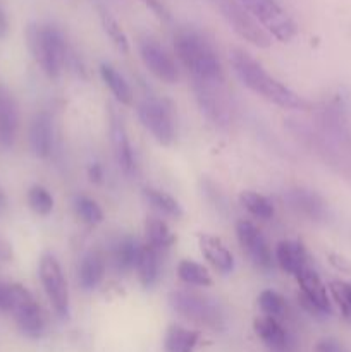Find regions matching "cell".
<instances>
[{
  "label": "cell",
  "instance_id": "obj_8",
  "mask_svg": "<svg viewBox=\"0 0 351 352\" xmlns=\"http://www.w3.org/2000/svg\"><path fill=\"white\" fill-rule=\"evenodd\" d=\"M138 117H140L145 129L160 144L169 146L176 140L174 120H172L171 109L162 100L153 98V96H145L138 103Z\"/></svg>",
  "mask_w": 351,
  "mask_h": 352
},
{
  "label": "cell",
  "instance_id": "obj_21",
  "mask_svg": "<svg viewBox=\"0 0 351 352\" xmlns=\"http://www.w3.org/2000/svg\"><path fill=\"white\" fill-rule=\"evenodd\" d=\"M103 275H105V260L102 254L95 251L86 254L78 267V282L83 291H95L103 280Z\"/></svg>",
  "mask_w": 351,
  "mask_h": 352
},
{
  "label": "cell",
  "instance_id": "obj_38",
  "mask_svg": "<svg viewBox=\"0 0 351 352\" xmlns=\"http://www.w3.org/2000/svg\"><path fill=\"white\" fill-rule=\"evenodd\" d=\"M88 177L93 184H100L103 181V167L100 164H92L88 167Z\"/></svg>",
  "mask_w": 351,
  "mask_h": 352
},
{
  "label": "cell",
  "instance_id": "obj_30",
  "mask_svg": "<svg viewBox=\"0 0 351 352\" xmlns=\"http://www.w3.org/2000/svg\"><path fill=\"white\" fill-rule=\"evenodd\" d=\"M28 205L36 215L47 217L54 210V198H52L50 191L43 186H31L30 191H28Z\"/></svg>",
  "mask_w": 351,
  "mask_h": 352
},
{
  "label": "cell",
  "instance_id": "obj_10",
  "mask_svg": "<svg viewBox=\"0 0 351 352\" xmlns=\"http://www.w3.org/2000/svg\"><path fill=\"white\" fill-rule=\"evenodd\" d=\"M138 50H140L143 64L147 65V69L155 78L160 79L162 82H167V85H174L179 81V69L174 57L155 38H141L138 41Z\"/></svg>",
  "mask_w": 351,
  "mask_h": 352
},
{
  "label": "cell",
  "instance_id": "obj_29",
  "mask_svg": "<svg viewBox=\"0 0 351 352\" xmlns=\"http://www.w3.org/2000/svg\"><path fill=\"white\" fill-rule=\"evenodd\" d=\"M240 203L244 210H248L257 219L268 220L274 217V205L264 195H258L255 191H243L240 195Z\"/></svg>",
  "mask_w": 351,
  "mask_h": 352
},
{
  "label": "cell",
  "instance_id": "obj_11",
  "mask_svg": "<svg viewBox=\"0 0 351 352\" xmlns=\"http://www.w3.org/2000/svg\"><path fill=\"white\" fill-rule=\"evenodd\" d=\"M236 236L240 241V246L251 263L257 265L262 270H270L274 267V256H272L270 246H268L267 239L262 234L255 223L248 222V220H240L236 223Z\"/></svg>",
  "mask_w": 351,
  "mask_h": 352
},
{
  "label": "cell",
  "instance_id": "obj_6",
  "mask_svg": "<svg viewBox=\"0 0 351 352\" xmlns=\"http://www.w3.org/2000/svg\"><path fill=\"white\" fill-rule=\"evenodd\" d=\"M38 275H40L41 285L54 308L55 315L61 320H67L71 313V301H69V289L65 282L64 272H62L61 263L55 260L54 254L45 253L40 258L38 265Z\"/></svg>",
  "mask_w": 351,
  "mask_h": 352
},
{
  "label": "cell",
  "instance_id": "obj_32",
  "mask_svg": "<svg viewBox=\"0 0 351 352\" xmlns=\"http://www.w3.org/2000/svg\"><path fill=\"white\" fill-rule=\"evenodd\" d=\"M74 212L79 219L89 226H96L103 220V212L95 199L88 196H76L74 198Z\"/></svg>",
  "mask_w": 351,
  "mask_h": 352
},
{
  "label": "cell",
  "instance_id": "obj_1",
  "mask_svg": "<svg viewBox=\"0 0 351 352\" xmlns=\"http://www.w3.org/2000/svg\"><path fill=\"white\" fill-rule=\"evenodd\" d=\"M229 60L240 81L268 102L288 110H306L310 107L305 98H301L298 93H295L291 88L277 81L274 76L268 74L264 65L255 60L243 48H233L229 54Z\"/></svg>",
  "mask_w": 351,
  "mask_h": 352
},
{
  "label": "cell",
  "instance_id": "obj_34",
  "mask_svg": "<svg viewBox=\"0 0 351 352\" xmlns=\"http://www.w3.org/2000/svg\"><path fill=\"white\" fill-rule=\"evenodd\" d=\"M100 17H102L103 30H105V33L109 34V38L112 40V43L116 45L117 50H120L123 54H127V52H129V41H127L126 33H124L123 28L119 26L116 17L110 16L109 12H102L100 14Z\"/></svg>",
  "mask_w": 351,
  "mask_h": 352
},
{
  "label": "cell",
  "instance_id": "obj_12",
  "mask_svg": "<svg viewBox=\"0 0 351 352\" xmlns=\"http://www.w3.org/2000/svg\"><path fill=\"white\" fill-rule=\"evenodd\" d=\"M222 85H213V82L193 81V89H195L196 100L205 113L206 119L219 127L229 126L231 122V107L227 100L224 98V93L220 91Z\"/></svg>",
  "mask_w": 351,
  "mask_h": 352
},
{
  "label": "cell",
  "instance_id": "obj_9",
  "mask_svg": "<svg viewBox=\"0 0 351 352\" xmlns=\"http://www.w3.org/2000/svg\"><path fill=\"white\" fill-rule=\"evenodd\" d=\"M14 322L23 336L30 339H40L45 332V318L40 306L31 292L21 284H14V302L10 309Z\"/></svg>",
  "mask_w": 351,
  "mask_h": 352
},
{
  "label": "cell",
  "instance_id": "obj_26",
  "mask_svg": "<svg viewBox=\"0 0 351 352\" xmlns=\"http://www.w3.org/2000/svg\"><path fill=\"white\" fill-rule=\"evenodd\" d=\"M145 234H147V244L157 251H165L174 244L176 237L171 232L167 223L160 219L150 217L145 223Z\"/></svg>",
  "mask_w": 351,
  "mask_h": 352
},
{
  "label": "cell",
  "instance_id": "obj_37",
  "mask_svg": "<svg viewBox=\"0 0 351 352\" xmlns=\"http://www.w3.org/2000/svg\"><path fill=\"white\" fill-rule=\"evenodd\" d=\"M141 2H143L147 7H150V9L153 10V12L157 14L160 19L167 21L169 17H171V16H169V10L165 9V6L160 2V0H141Z\"/></svg>",
  "mask_w": 351,
  "mask_h": 352
},
{
  "label": "cell",
  "instance_id": "obj_7",
  "mask_svg": "<svg viewBox=\"0 0 351 352\" xmlns=\"http://www.w3.org/2000/svg\"><path fill=\"white\" fill-rule=\"evenodd\" d=\"M210 2L243 40L258 48L270 47V36L258 26L257 21L244 10L237 0H210Z\"/></svg>",
  "mask_w": 351,
  "mask_h": 352
},
{
  "label": "cell",
  "instance_id": "obj_33",
  "mask_svg": "<svg viewBox=\"0 0 351 352\" xmlns=\"http://www.w3.org/2000/svg\"><path fill=\"white\" fill-rule=\"evenodd\" d=\"M329 291L336 305L339 306L343 318L351 322V284L343 280H332L329 284Z\"/></svg>",
  "mask_w": 351,
  "mask_h": 352
},
{
  "label": "cell",
  "instance_id": "obj_17",
  "mask_svg": "<svg viewBox=\"0 0 351 352\" xmlns=\"http://www.w3.org/2000/svg\"><path fill=\"white\" fill-rule=\"evenodd\" d=\"M30 146L38 158L50 157L54 148V124L47 112L36 113L31 120Z\"/></svg>",
  "mask_w": 351,
  "mask_h": 352
},
{
  "label": "cell",
  "instance_id": "obj_40",
  "mask_svg": "<svg viewBox=\"0 0 351 352\" xmlns=\"http://www.w3.org/2000/svg\"><path fill=\"white\" fill-rule=\"evenodd\" d=\"M7 31H9V23H7L6 12H3L2 7H0V38L6 36Z\"/></svg>",
  "mask_w": 351,
  "mask_h": 352
},
{
  "label": "cell",
  "instance_id": "obj_41",
  "mask_svg": "<svg viewBox=\"0 0 351 352\" xmlns=\"http://www.w3.org/2000/svg\"><path fill=\"white\" fill-rule=\"evenodd\" d=\"M332 263H336L337 265V268H341V270H351V265L348 263L346 260H343V258H337V256H332Z\"/></svg>",
  "mask_w": 351,
  "mask_h": 352
},
{
  "label": "cell",
  "instance_id": "obj_23",
  "mask_svg": "<svg viewBox=\"0 0 351 352\" xmlns=\"http://www.w3.org/2000/svg\"><path fill=\"white\" fill-rule=\"evenodd\" d=\"M138 278L145 289L153 287L160 278V251L153 250L148 244H143L141 248L140 260L136 265Z\"/></svg>",
  "mask_w": 351,
  "mask_h": 352
},
{
  "label": "cell",
  "instance_id": "obj_16",
  "mask_svg": "<svg viewBox=\"0 0 351 352\" xmlns=\"http://www.w3.org/2000/svg\"><path fill=\"white\" fill-rule=\"evenodd\" d=\"M17 127H19V110L12 93L0 85V144L10 148L16 141Z\"/></svg>",
  "mask_w": 351,
  "mask_h": 352
},
{
  "label": "cell",
  "instance_id": "obj_31",
  "mask_svg": "<svg viewBox=\"0 0 351 352\" xmlns=\"http://www.w3.org/2000/svg\"><path fill=\"white\" fill-rule=\"evenodd\" d=\"M258 306H260L262 313H264L265 316H270V318L275 320L282 318L286 309H288L286 299L282 298L279 292L270 291V289H267V291H264L258 296Z\"/></svg>",
  "mask_w": 351,
  "mask_h": 352
},
{
  "label": "cell",
  "instance_id": "obj_39",
  "mask_svg": "<svg viewBox=\"0 0 351 352\" xmlns=\"http://www.w3.org/2000/svg\"><path fill=\"white\" fill-rule=\"evenodd\" d=\"M12 258V246L6 237L0 236V261H9Z\"/></svg>",
  "mask_w": 351,
  "mask_h": 352
},
{
  "label": "cell",
  "instance_id": "obj_42",
  "mask_svg": "<svg viewBox=\"0 0 351 352\" xmlns=\"http://www.w3.org/2000/svg\"><path fill=\"white\" fill-rule=\"evenodd\" d=\"M3 208H6V196H3L2 189H0V212H2Z\"/></svg>",
  "mask_w": 351,
  "mask_h": 352
},
{
  "label": "cell",
  "instance_id": "obj_2",
  "mask_svg": "<svg viewBox=\"0 0 351 352\" xmlns=\"http://www.w3.org/2000/svg\"><path fill=\"white\" fill-rule=\"evenodd\" d=\"M174 52L193 81L222 85L224 69L212 41L200 31L184 28L174 34Z\"/></svg>",
  "mask_w": 351,
  "mask_h": 352
},
{
  "label": "cell",
  "instance_id": "obj_4",
  "mask_svg": "<svg viewBox=\"0 0 351 352\" xmlns=\"http://www.w3.org/2000/svg\"><path fill=\"white\" fill-rule=\"evenodd\" d=\"M169 305L179 316L195 325L210 330H222L226 316L215 299L193 291H174L169 296Z\"/></svg>",
  "mask_w": 351,
  "mask_h": 352
},
{
  "label": "cell",
  "instance_id": "obj_27",
  "mask_svg": "<svg viewBox=\"0 0 351 352\" xmlns=\"http://www.w3.org/2000/svg\"><path fill=\"white\" fill-rule=\"evenodd\" d=\"M143 196L148 201V205L157 210V212H160L162 215L172 217V219H179L182 215V208L178 203V199H174L171 195L160 191V189L145 188Z\"/></svg>",
  "mask_w": 351,
  "mask_h": 352
},
{
  "label": "cell",
  "instance_id": "obj_18",
  "mask_svg": "<svg viewBox=\"0 0 351 352\" xmlns=\"http://www.w3.org/2000/svg\"><path fill=\"white\" fill-rule=\"evenodd\" d=\"M200 251L206 258L210 265L215 268L219 274L227 275L234 270V258L231 251L224 246L219 237H213L210 234H200L198 236Z\"/></svg>",
  "mask_w": 351,
  "mask_h": 352
},
{
  "label": "cell",
  "instance_id": "obj_22",
  "mask_svg": "<svg viewBox=\"0 0 351 352\" xmlns=\"http://www.w3.org/2000/svg\"><path fill=\"white\" fill-rule=\"evenodd\" d=\"M141 248L143 244L138 243L134 237L124 236L114 244L112 250V261L114 267L117 268V272H131L136 268L138 260H140Z\"/></svg>",
  "mask_w": 351,
  "mask_h": 352
},
{
  "label": "cell",
  "instance_id": "obj_35",
  "mask_svg": "<svg viewBox=\"0 0 351 352\" xmlns=\"http://www.w3.org/2000/svg\"><path fill=\"white\" fill-rule=\"evenodd\" d=\"M14 302V284L0 282V311L10 313Z\"/></svg>",
  "mask_w": 351,
  "mask_h": 352
},
{
  "label": "cell",
  "instance_id": "obj_3",
  "mask_svg": "<svg viewBox=\"0 0 351 352\" xmlns=\"http://www.w3.org/2000/svg\"><path fill=\"white\" fill-rule=\"evenodd\" d=\"M30 54L50 79H58L69 62L67 41L64 33L52 23H30L26 28Z\"/></svg>",
  "mask_w": 351,
  "mask_h": 352
},
{
  "label": "cell",
  "instance_id": "obj_5",
  "mask_svg": "<svg viewBox=\"0 0 351 352\" xmlns=\"http://www.w3.org/2000/svg\"><path fill=\"white\" fill-rule=\"evenodd\" d=\"M248 14L267 34L281 43H288L296 36V23L277 0H237Z\"/></svg>",
  "mask_w": 351,
  "mask_h": 352
},
{
  "label": "cell",
  "instance_id": "obj_15",
  "mask_svg": "<svg viewBox=\"0 0 351 352\" xmlns=\"http://www.w3.org/2000/svg\"><path fill=\"white\" fill-rule=\"evenodd\" d=\"M286 201L296 213L306 217L308 220H313V222H323V220L329 219L327 203L310 189H291V191L286 192Z\"/></svg>",
  "mask_w": 351,
  "mask_h": 352
},
{
  "label": "cell",
  "instance_id": "obj_20",
  "mask_svg": "<svg viewBox=\"0 0 351 352\" xmlns=\"http://www.w3.org/2000/svg\"><path fill=\"white\" fill-rule=\"evenodd\" d=\"M253 330L258 339L272 351H284L289 346V336L284 327L279 323V320L270 316H258L253 322Z\"/></svg>",
  "mask_w": 351,
  "mask_h": 352
},
{
  "label": "cell",
  "instance_id": "obj_19",
  "mask_svg": "<svg viewBox=\"0 0 351 352\" xmlns=\"http://www.w3.org/2000/svg\"><path fill=\"white\" fill-rule=\"evenodd\" d=\"M275 261L282 272L295 277L310 265L308 253L299 241H281L275 248Z\"/></svg>",
  "mask_w": 351,
  "mask_h": 352
},
{
  "label": "cell",
  "instance_id": "obj_25",
  "mask_svg": "<svg viewBox=\"0 0 351 352\" xmlns=\"http://www.w3.org/2000/svg\"><path fill=\"white\" fill-rule=\"evenodd\" d=\"M100 76H102L107 88L112 91V95L116 96V100L120 105H131V103H133V91H131V86L127 85L124 76L120 74L112 64H107V62L100 64Z\"/></svg>",
  "mask_w": 351,
  "mask_h": 352
},
{
  "label": "cell",
  "instance_id": "obj_24",
  "mask_svg": "<svg viewBox=\"0 0 351 352\" xmlns=\"http://www.w3.org/2000/svg\"><path fill=\"white\" fill-rule=\"evenodd\" d=\"M200 342V332L184 329L181 325H171L164 339L165 352H193Z\"/></svg>",
  "mask_w": 351,
  "mask_h": 352
},
{
  "label": "cell",
  "instance_id": "obj_13",
  "mask_svg": "<svg viewBox=\"0 0 351 352\" xmlns=\"http://www.w3.org/2000/svg\"><path fill=\"white\" fill-rule=\"evenodd\" d=\"M296 278H298L299 289H301V294L298 296L299 302L315 306L326 318L332 315V305H330L329 292H327V287L323 285V282L320 280L319 274L308 265V267H305L296 275Z\"/></svg>",
  "mask_w": 351,
  "mask_h": 352
},
{
  "label": "cell",
  "instance_id": "obj_28",
  "mask_svg": "<svg viewBox=\"0 0 351 352\" xmlns=\"http://www.w3.org/2000/svg\"><path fill=\"white\" fill-rule=\"evenodd\" d=\"M178 275L184 284L196 285V287H210L212 277L203 265L191 260H182L178 265Z\"/></svg>",
  "mask_w": 351,
  "mask_h": 352
},
{
  "label": "cell",
  "instance_id": "obj_36",
  "mask_svg": "<svg viewBox=\"0 0 351 352\" xmlns=\"http://www.w3.org/2000/svg\"><path fill=\"white\" fill-rule=\"evenodd\" d=\"M315 352H346L343 344L336 339H322L315 346Z\"/></svg>",
  "mask_w": 351,
  "mask_h": 352
},
{
  "label": "cell",
  "instance_id": "obj_14",
  "mask_svg": "<svg viewBox=\"0 0 351 352\" xmlns=\"http://www.w3.org/2000/svg\"><path fill=\"white\" fill-rule=\"evenodd\" d=\"M109 133L110 141H112L114 148V157H116L117 165L123 168L126 174H131L134 170V155L133 148H131L129 136H127L126 126L120 117V113L109 105Z\"/></svg>",
  "mask_w": 351,
  "mask_h": 352
}]
</instances>
